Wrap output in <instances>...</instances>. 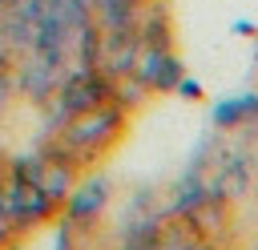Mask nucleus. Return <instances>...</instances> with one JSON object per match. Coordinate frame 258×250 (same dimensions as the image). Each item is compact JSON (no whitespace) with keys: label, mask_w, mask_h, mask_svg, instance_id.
I'll return each instance as SVG.
<instances>
[{"label":"nucleus","mask_w":258,"mask_h":250,"mask_svg":"<svg viewBox=\"0 0 258 250\" xmlns=\"http://www.w3.org/2000/svg\"><path fill=\"white\" fill-rule=\"evenodd\" d=\"M121 117H125V109H121L117 101H105V105H97V109H89V113H77V117L64 121L60 145L85 157L89 149H101V145L113 137V129L121 125Z\"/></svg>","instance_id":"obj_1"},{"label":"nucleus","mask_w":258,"mask_h":250,"mask_svg":"<svg viewBox=\"0 0 258 250\" xmlns=\"http://www.w3.org/2000/svg\"><path fill=\"white\" fill-rule=\"evenodd\" d=\"M48 210H52V198L40 185L16 173L0 185V222H32V218H44Z\"/></svg>","instance_id":"obj_2"},{"label":"nucleus","mask_w":258,"mask_h":250,"mask_svg":"<svg viewBox=\"0 0 258 250\" xmlns=\"http://www.w3.org/2000/svg\"><path fill=\"white\" fill-rule=\"evenodd\" d=\"M137 40H141L145 48H169V24H165V12H157V8H153V12L141 20Z\"/></svg>","instance_id":"obj_3"},{"label":"nucleus","mask_w":258,"mask_h":250,"mask_svg":"<svg viewBox=\"0 0 258 250\" xmlns=\"http://www.w3.org/2000/svg\"><path fill=\"white\" fill-rule=\"evenodd\" d=\"M101 202H105V181H89L81 194H73V214L77 218H89V214L101 210Z\"/></svg>","instance_id":"obj_4"},{"label":"nucleus","mask_w":258,"mask_h":250,"mask_svg":"<svg viewBox=\"0 0 258 250\" xmlns=\"http://www.w3.org/2000/svg\"><path fill=\"white\" fill-rule=\"evenodd\" d=\"M254 113H258V97H234V101L218 105L214 121H218V125H234L238 117H254Z\"/></svg>","instance_id":"obj_5"},{"label":"nucleus","mask_w":258,"mask_h":250,"mask_svg":"<svg viewBox=\"0 0 258 250\" xmlns=\"http://www.w3.org/2000/svg\"><path fill=\"white\" fill-rule=\"evenodd\" d=\"M153 250H194V246H189V230H185V226H177V230H165V238L157 234Z\"/></svg>","instance_id":"obj_6"},{"label":"nucleus","mask_w":258,"mask_h":250,"mask_svg":"<svg viewBox=\"0 0 258 250\" xmlns=\"http://www.w3.org/2000/svg\"><path fill=\"white\" fill-rule=\"evenodd\" d=\"M12 4H16V0H0V12H8V8H12Z\"/></svg>","instance_id":"obj_7"},{"label":"nucleus","mask_w":258,"mask_h":250,"mask_svg":"<svg viewBox=\"0 0 258 250\" xmlns=\"http://www.w3.org/2000/svg\"><path fill=\"white\" fill-rule=\"evenodd\" d=\"M194 250H210V246H194Z\"/></svg>","instance_id":"obj_8"}]
</instances>
